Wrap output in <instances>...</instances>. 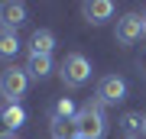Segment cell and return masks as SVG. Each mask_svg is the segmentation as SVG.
I'll return each instance as SVG.
<instances>
[{"instance_id":"6da1fadb","label":"cell","mask_w":146,"mask_h":139,"mask_svg":"<svg viewBox=\"0 0 146 139\" xmlns=\"http://www.w3.org/2000/svg\"><path fill=\"white\" fill-rule=\"evenodd\" d=\"M75 133L84 136V139H104V133H107L104 103L88 100L84 107H78V117H75Z\"/></svg>"},{"instance_id":"7a4b0ae2","label":"cell","mask_w":146,"mask_h":139,"mask_svg":"<svg viewBox=\"0 0 146 139\" xmlns=\"http://www.w3.org/2000/svg\"><path fill=\"white\" fill-rule=\"evenodd\" d=\"M26 88H29L26 68L10 65L7 71H0V97H3L7 103H20L23 97H26Z\"/></svg>"},{"instance_id":"3957f363","label":"cell","mask_w":146,"mask_h":139,"mask_svg":"<svg viewBox=\"0 0 146 139\" xmlns=\"http://www.w3.org/2000/svg\"><path fill=\"white\" fill-rule=\"evenodd\" d=\"M58 74H62L65 88H81V84H88V78H91V62L81 55V52H72V55L62 58Z\"/></svg>"},{"instance_id":"277c9868","label":"cell","mask_w":146,"mask_h":139,"mask_svg":"<svg viewBox=\"0 0 146 139\" xmlns=\"http://www.w3.org/2000/svg\"><path fill=\"white\" fill-rule=\"evenodd\" d=\"M146 36V20L140 13H127L117 20V42L120 45H133V42H140Z\"/></svg>"},{"instance_id":"5b68a950","label":"cell","mask_w":146,"mask_h":139,"mask_svg":"<svg viewBox=\"0 0 146 139\" xmlns=\"http://www.w3.org/2000/svg\"><path fill=\"white\" fill-rule=\"evenodd\" d=\"M127 97V81L123 78H117V74H107V78H101L98 81V103H120Z\"/></svg>"},{"instance_id":"8992f818","label":"cell","mask_w":146,"mask_h":139,"mask_svg":"<svg viewBox=\"0 0 146 139\" xmlns=\"http://www.w3.org/2000/svg\"><path fill=\"white\" fill-rule=\"evenodd\" d=\"M26 23V7L20 3V0H7V3H0V29H16V26Z\"/></svg>"},{"instance_id":"52a82bcc","label":"cell","mask_w":146,"mask_h":139,"mask_svg":"<svg viewBox=\"0 0 146 139\" xmlns=\"http://www.w3.org/2000/svg\"><path fill=\"white\" fill-rule=\"evenodd\" d=\"M81 13H84V20H88V23L104 26L110 16H114V3H110V0H88V3L81 7Z\"/></svg>"},{"instance_id":"ba28073f","label":"cell","mask_w":146,"mask_h":139,"mask_svg":"<svg viewBox=\"0 0 146 139\" xmlns=\"http://www.w3.org/2000/svg\"><path fill=\"white\" fill-rule=\"evenodd\" d=\"M55 49V36L49 29H36L29 36V55H52Z\"/></svg>"},{"instance_id":"9c48e42d","label":"cell","mask_w":146,"mask_h":139,"mask_svg":"<svg viewBox=\"0 0 146 139\" xmlns=\"http://www.w3.org/2000/svg\"><path fill=\"white\" fill-rule=\"evenodd\" d=\"M49 71H52V55H29V58H26V74H29V78L42 81Z\"/></svg>"},{"instance_id":"30bf717a","label":"cell","mask_w":146,"mask_h":139,"mask_svg":"<svg viewBox=\"0 0 146 139\" xmlns=\"http://www.w3.org/2000/svg\"><path fill=\"white\" fill-rule=\"evenodd\" d=\"M0 117L7 120V126H10V129H20L23 123H26V110H23L20 103H7V107L0 110Z\"/></svg>"},{"instance_id":"8fae6325","label":"cell","mask_w":146,"mask_h":139,"mask_svg":"<svg viewBox=\"0 0 146 139\" xmlns=\"http://www.w3.org/2000/svg\"><path fill=\"white\" fill-rule=\"evenodd\" d=\"M16 52H20V39H16V32L0 29V58H16Z\"/></svg>"},{"instance_id":"7c38bea8","label":"cell","mask_w":146,"mask_h":139,"mask_svg":"<svg viewBox=\"0 0 146 139\" xmlns=\"http://www.w3.org/2000/svg\"><path fill=\"white\" fill-rule=\"evenodd\" d=\"M143 126H146V113H123L120 117V129H123L127 136L143 133Z\"/></svg>"},{"instance_id":"4fadbf2b","label":"cell","mask_w":146,"mask_h":139,"mask_svg":"<svg viewBox=\"0 0 146 139\" xmlns=\"http://www.w3.org/2000/svg\"><path fill=\"white\" fill-rule=\"evenodd\" d=\"M75 117H78V107H75L68 97H62L55 103V110H52V120H75Z\"/></svg>"},{"instance_id":"5bb4252c","label":"cell","mask_w":146,"mask_h":139,"mask_svg":"<svg viewBox=\"0 0 146 139\" xmlns=\"http://www.w3.org/2000/svg\"><path fill=\"white\" fill-rule=\"evenodd\" d=\"M75 136V120H52V139Z\"/></svg>"},{"instance_id":"9a60e30c","label":"cell","mask_w":146,"mask_h":139,"mask_svg":"<svg viewBox=\"0 0 146 139\" xmlns=\"http://www.w3.org/2000/svg\"><path fill=\"white\" fill-rule=\"evenodd\" d=\"M13 133H16V129H10V126H7V120L0 117V139H13Z\"/></svg>"},{"instance_id":"2e32d148","label":"cell","mask_w":146,"mask_h":139,"mask_svg":"<svg viewBox=\"0 0 146 139\" xmlns=\"http://www.w3.org/2000/svg\"><path fill=\"white\" fill-rule=\"evenodd\" d=\"M68 139H84V136H78V133H75V136H68Z\"/></svg>"},{"instance_id":"e0dca14e","label":"cell","mask_w":146,"mask_h":139,"mask_svg":"<svg viewBox=\"0 0 146 139\" xmlns=\"http://www.w3.org/2000/svg\"><path fill=\"white\" fill-rule=\"evenodd\" d=\"M123 139H136V136H123Z\"/></svg>"},{"instance_id":"ac0fdd59","label":"cell","mask_w":146,"mask_h":139,"mask_svg":"<svg viewBox=\"0 0 146 139\" xmlns=\"http://www.w3.org/2000/svg\"><path fill=\"white\" fill-rule=\"evenodd\" d=\"M143 136H146V126H143Z\"/></svg>"},{"instance_id":"d6986e66","label":"cell","mask_w":146,"mask_h":139,"mask_svg":"<svg viewBox=\"0 0 146 139\" xmlns=\"http://www.w3.org/2000/svg\"><path fill=\"white\" fill-rule=\"evenodd\" d=\"M143 20H146V13H143Z\"/></svg>"}]
</instances>
